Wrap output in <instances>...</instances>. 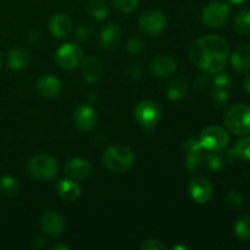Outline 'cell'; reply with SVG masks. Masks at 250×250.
I'll use <instances>...</instances> for the list:
<instances>
[{
	"label": "cell",
	"instance_id": "6da1fadb",
	"mask_svg": "<svg viewBox=\"0 0 250 250\" xmlns=\"http://www.w3.org/2000/svg\"><path fill=\"white\" fill-rule=\"evenodd\" d=\"M229 56V43L226 39L216 34H208L197 39L189 49V58L192 62L209 75H214L224 70Z\"/></svg>",
	"mask_w": 250,
	"mask_h": 250
},
{
	"label": "cell",
	"instance_id": "7a4b0ae2",
	"mask_svg": "<svg viewBox=\"0 0 250 250\" xmlns=\"http://www.w3.org/2000/svg\"><path fill=\"white\" fill-rule=\"evenodd\" d=\"M103 161L105 167L112 173H125L133 167L136 156L128 146L115 144L105 150Z\"/></svg>",
	"mask_w": 250,
	"mask_h": 250
},
{
	"label": "cell",
	"instance_id": "3957f363",
	"mask_svg": "<svg viewBox=\"0 0 250 250\" xmlns=\"http://www.w3.org/2000/svg\"><path fill=\"white\" fill-rule=\"evenodd\" d=\"M27 172L33 180L50 182L58 176L59 165L55 158L46 154H37L27 163Z\"/></svg>",
	"mask_w": 250,
	"mask_h": 250
},
{
	"label": "cell",
	"instance_id": "277c9868",
	"mask_svg": "<svg viewBox=\"0 0 250 250\" xmlns=\"http://www.w3.org/2000/svg\"><path fill=\"white\" fill-rule=\"evenodd\" d=\"M225 125L234 136H247L250 133V106L238 103L229 107L225 114Z\"/></svg>",
	"mask_w": 250,
	"mask_h": 250
},
{
	"label": "cell",
	"instance_id": "5b68a950",
	"mask_svg": "<svg viewBox=\"0 0 250 250\" xmlns=\"http://www.w3.org/2000/svg\"><path fill=\"white\" fill-rule=\"evenodd\" d=\"M199 141L204 150L208 151H222L227 148L229 143V136L226 129L220 126H208L200 133Z\"/></svg>",
	"mask_w": 250,
	"mask_h": 250
},
{
	"label": "cell",
	"instance_id": "8992f818",
	"mask_svg": "<svg viewBox=\"0 0 250 250\" xmlns=\"http://www.w3.org/2000/svg\"><path fill=\"white\" fill-rule=\"evenodd\" d=\"M231 9L229 4L220 1L209 2L202 10V21L210 28H221L229 22Z\"/></svg>",
	"mask_w": 250,
	"mask_h": 250
},
{
	"label": "cell",
	"instance_id": "52a82bcc",
	"mask_svg": "<svg viewBox=\"0 0 250 250\" xmlns=\"http://www.w3.org/2000/svg\"><path fill=\"white\" fill-rule=\"evenodd\" d=\"M167 20L164 12L159 10H146L139 16L138 26L142 33L149 37H158L165 31Z\"/></svg>",
	"mask_w": 250,
	"mask_h": 250
},
{
	"label": "cell",
	"instance_id": "ba28073f",
	"mask_svg": "<svg viewBox=\"0 0 250 250\" xmlns=\"http://www.w3.org/2000/svg\"><path fill=\"white\" fill-rule=\"evenodd\" d=\"M160 106L153 100H142L134 107V119L143 128H153L160 121Z\"/></svg>",
	"mask_w": 250,
	"mask_h": 250
},
{
	"label": "cell",
	"instance_id": "9c48e42d",
	"mask_svg": "<svg viewBox=\"0 0 250 250\" xmlns=\"http://www.w3.org/2000/svg\"><path fill=\"white\" fill-rule=\"evenodd\" d=\"M55 60L63 70H75L83 60V50L75 43H65L56 50Z\"/></svg>",
	"mask_w": 250,
	"mask_h": 250
},
{
	"label": "cell",
	"instance_id": "30bf717a",
	"mask_svg": "<svg viewBox=\"0 0 250 250\" xmlns=\"http://www.w3.org/2000/svg\"><path fill=\"white\" fill-rule=\"evenodd\" d=\"M39 226H41L42 231L49 237L53 238H58L65 231V219L60 212L56 210H45L43 214L39 217Z\"/></svg>",
	"mask_w": 250,
	"mask_h": 250
},
{
	"label": "cell",
	"instance_id": "8fae6325",
	"mask_svg": "<svg viewBox=\"0 0 250 250\" xmlns=\"http://www.w3.org/2000/svg\"><path fill=\"white\" fill-rule=\"evenodd\" d=\"M73 125L81 132H89L97 126V111L90 104H82L73 111Z\"/></svg>",
	"mask_w": 250,
	"mask_h": 250
},
{
	"label": "cell",
	"instance_id": "7c38bea8",
	"mask_svg": "<svg viewBox=\"0 0 250 250\" xmlns=\"http://www.w3.org/2000/svg\"><path fill=\"white\" fill-rule=\"evenodd\" d=\"M188 190H189V195L195 203L198 204H207L210 202L212 198V185L207 177L203 176H198V177H193L190 180L189 186H188Z\"/></svg>",
	"mask_w": 250,
	"mask_h": 250
},
{
	"label": "cell",
	"instance_id": "4fadbf2b",
	"mask_svg": "<svg viewBox=\"0 0 250 250\" xmlns=\"http://www.w3.org/2000/svg\"><path fill=\"white\" fill-rule=\"evenodd\" d=\"M63 172L68 178L75 181H82L89 177L93 172V165L90 161L82 158H73L66 163Z\"/></svg>",
	"mask_w": 250,
	"mask_h": 250
},
{
	"label": "cell",
	"instance_id": "5bb4252c",
	"mask_svg": "<svg viewBox=\"0 0 250 250\" xmlns=\"http://www.w3.org/2000/svg\"><path fill=\"white\" fill-rule=\"evenodd\" d=\"M61 89H62V85H61L60 80L55 76L44 75L36 81V90L41 97L45 98V99L58 98L61 93Z\"/></svg>",
	"mask_w": 250,
	"mask_h": 250
},
{
	"label": "cell",
	"instance_id": "9a60e30c",
	"mask_svg": "<svg viewBox=\"0 0 250 250\" xmlns=\"http://www.w3.org/2000/svg\"><path fill=\"white\" fill-rule=\"evenodd\" d=\"M122 38V31L119 24L116 23H107L102 28L99 33V42L100 48L104 50H111L119 45L120 41Z\"/></svg>",
	"mask_w": 250,
	"mask_h": 250
},
{
	"label": "cell",
	"instance_id": "2e32d148",
	"mask_svg": "<svg viewBox=\"0 0 250 250\" xmlns=\"http://www.w3.org/2000/svg\"><path fill=\"white\" fill-rule=\"evenodd\" d=\"M49 32L56 39L67 38L72 32V22L65 14H55L49 20Z\"/></svg>",
	"mask_w": 250,
	"mask_h": 250
},
{
	"label": "cell",
	"instance_id": "e0dca14e",
	"mask_svg": "<svg viewBox=\"0 0 250 250\" xmlns=\"http://www.w3.org/2000/svg\"><path fill=\"white\" fill-rule=\"evenodd\" d=\"M177 62L170 55H159L153 60L150 65L151 73L158 78H166L175 72Z\"/></svg>",
	"mask_w": 250,
	"mask_h": 250
},
{
	"label": "cell",
	"instance_id": "ac0fdd59",
	"mask_svg": "<svg viewBox=\"0 0 250 250\" xmlns=\"http://www.w3.org/2000/svg\"><path fill=\"white\" fill-rule=\"evenodd\" d=\"M82 77L87 83H95L102 78L103 65L100 60L95 56H89L81 62Z\"/></svg>",
	"mask_w": 250,
	"mask_h": 250
},
{
	"label": "cell",
	"instance_id": "d6986e66",
	"mask_svg": "<svg viewBox=\"0 0 250 250\" xmlns=\"http://www.w3.org/2000/svg\"><path fill=\"white\" fill-rule=\"evenodd\" d=\"M231 65L238 73L250 71V44H242L231 55Z\"/></svg>",
	"mask_w": 250,
	"mask_h": 250
},
{
	"label": "cell",
	"instance_id": "ffe728a7",
	"mask_svg": "<svg viewBox=\"0 0 250 250\" xmlns=\"http://www.w3.org/2000/svg\"><path fill=\"white\" fill-rule=\"evenodd\" d=\"M31 60L32 55L29 50H27L26 48H21V46H17V48L10 50L9 55H7V65L15 71L24 70L29 65Z\"/></svg>",
	"mask_w": 250,
	"mask_h": 250
},
{
	"label": "cell",
	"instance_id": "44dd1931",
	"mask_svg": "<svg viewBox=\"0 0 250 250\" xmlns=\"http://www.w3.org/2000/svg\"><path fill=\"white\" fill-rule=\"evenodd\" d=\"M56 192L66 202H75L82 194V189L81 186L76 182L72 178H66V180H61L56 185Z\"/></svg>",
	"mask_w": 250,
	"mask_h": 250
},
{
	"label": "cell",
	"instance_id": "7402d4cb",
	"mask_svg": "<svg viewBox=\"0 0 250 250\" xmlns=\"http://www.w3.org/2000/svg\"><path fill=\"white\" fill-rule=\"evenodd\" d=\"M188 90V82L185 77L182 76H177L173 80H171V82L167 84L166 88V94L167 98L172 102H177L181 100L182 98L186 97Z\"/></svg>",
	"mask_w": 250,
	"mask_h": 250
},
{
	"label": "cell",
	"instance_id": "603a6c76",
	"mask_svg": "<svg viewBox=\"0 0 250 250\" xmlns=\"http://www.w3.org/2000/svg\"><path fill=\"white\" fill-rule=\"evenodd\" d=\"M87 12L95 21H104L109 17V6L103 0H90L87 5Z\"/></svg>",
	"mask_w": 250,
	"mask_h": 250
},
{
	"label": "cell",
	"instance_id": "cb8c5ba5",
	"mask_svg": "<svg viewBox=\"0 0 250 250\" xmlns=\"http://www.w3.org/2000/svg\"><path fill=\"white\" fill-rule=\"evenodd\" d=\"M20 183L15 177L10 175H5L0 177V193L4 197H14L19 194Z\"/></svg>",
	"mask_w": 250,
	"mask_h": 250
},
{
	"label": "cell",
	"instance_id": "d4e9b609",
	"mask_svg": "<svg viewBox=\"0 0 250 250\" xmlns=\"http://www.w3.org/2000/svg\"><path fill=\"white\" fill-rule=\"evenodd\" d=\"M234 233L239 241L249 242L250 241V215H242L237 219L234 225Z\"/></svg>",
	"mask_w": 250,
	"mask_h": 250
},
{
	"label": "cell",
	"instance_id": "484cf974",
	"mask_svg": "<svg viewBox=\"0 0 250 250\" xmlns=\"http://www.w3.org/2000/svg\"><path fill=\"white\" fill-rule=\"evenodd\" d=\"M234 28L243 36H250V10H243L234 19Z\"/></svg>",
	"mask_w": 250,
	"mask_h": 250
},
{
	"label": "cell",
	"instance_id": "4316f807",
	"mask_svg": "<svg viewBox=\"0 0 250 250\" xmlns=\"http://www.w3.org/2000/svg\"><path fill=\"white\" fill-rule=\"evenodd\" d=\"M225 163H226L225 158L217 154V151H209V154L204 156V164L210 171H214V172L221 171L225 167Z\"/></svg>",
	"mask_w": 250,
	"mask_h": 250
},
{
	"label": "cell",
	"instance_id": "83f0119b",
	"mask_svg": "<svg viewBox=\"0 0 250 250\" xmlns=\"http://www.w3.org/2000/svg\"><path fill=\"white\" fill-rule=\"evenodd\" d=\"M234 151H236L238 159L244 161H250V136H242V138L234 146Z\"/></svg>",
	"mask_w": 250,
	"mask_h": 250
},
{
	"label": "cell",
	"instance_id": "f1b7e54d",
	"mask_svg": "<svg viewBox=\"0 0 250 250\" xmlns=\"http://www.w3.org/2000/svg\"><path fill=\"white\" fill-rule=\"evenodd\" d=\"M204 165V156L202 153L198 154H187L186 158V168L189 172H198Z\"/></svg>",
	"mask_w": 250,
	"mask_h": 250
},
{
	"label": "cell",
	"instance_id": "f546056e",
	"mask_svg": "<svg viewBox=\"0 0 250 250\" xmlns=\"http://www.w3.org/2000/svg\"><path fill=\"white\" fill-rule=\"evenodd\" d=\"M210 102L217 109L225 106V104L229 102V90L222 89V88H214L210 94Z\"/></svg>",
	"mask_w": 250,
	"mask_h": 250
},
{
	"label": "cell",
	"instance_id": "4dcf8cb0",
	"mask_svg": "<svg viewBox=\"0 0 250 250\" xmlns=\"http://www.w3.org/2000/svg\"><path fill=\"white\" fill-rule=\"evenodd\" d=\"M211 82L214 88H222V89L229 90V88H231L232 83H233V80H232L229 73L220 71V72L214 73V77H212Z\"/></svg>",
	"mask_w": 250,
	"mask_h": 250
},
{
	"label": "cell",
	"instance_id": "1f68e13d",
	"mask_svg": "<svg viewBox=\"0 0 250 250\" xmlns=\"http://www.w3.org/2000/svg\"><path fill=\"white\" fill-rule=\"evenodd\" d=\"M225 202L229 209H239V208L243 207V194L239 190L232 189L227 192Z\"/></svg>",
	"mask_w": 250,
	"mask_h": 250
},
{
	"label": "cell",
	"instance_id": "d6a6232c",
	"mask_svg": "<svg viewBox=\"0 0 250 250\" xmlns=\"http://www.w3.org/2000/svg\"><path fill=\"white\" fill-rule=\"evenodd\" d=\"M75 37L81 43H88L93 37V28L90 24H80L75 31Z\"/></svg>",
	"mask_w": 250,
	"mask_h": 250
},
{
	"label": "cell",
	"instance_id": "836d02e7",
	"mask_svg": "<svg viewBox=\"0 0 250 250\" xmlns=\"http://www.w3.org/2000/svg\"><path fill=\"white\" fill-rule=\"evenodd\" d=\"M146 48V43L138 37H131L126 43V50L131 55H138Z\"/></svg>",
	"mask_w": 250,
	"mask_h": 250
},
{
	"label": "cell",
	"instance_id": "e575fe53",
	"mask_svg": "<svg viewBox=\"0 0 250 250\" xmlns=\"http://www.w3.org/2000/svg\"><path fill=\"white\" fill-rule=\"evenodd\" d=\"M112 2L117 11L122 12V14H129L136 10L139 0H112Z\"/></svg>",
	"mask_w": 250,
	"mask_h": 250
},
{
	"label": "cell",
	"instance_id": "d590c367",
	"mask_svg": "<svg viewBox=\"0 0 250 250\" xmlns=\"http://www.w3.org/2000/svg\"><path fill=\"white\" fill-rule=\"evenodd\" d=\"M183 150L186 154H198L203 153L204 148L202 146L199 138H188L183 144Z\"/></svg>",
	"mask_w": 250,
	"mask_h": 250
},
{
	"label": "cell",
	"instance_id": "8d00e7d4",
	"mask_svg": "<svg viewBox=\"0 0 250 250\" xmlns=\"http://www.w3.org/2000/svg\"><path fill=\"white\" fill-rule=\"evenodd\" d=\"M210 83H211V78L208 76V72H205V73H200V75L195 78L194 85L195 88H197V90H199V92H204V90H207L208 88H209Z\"/></svg>",
	"mask_w": 250,
	"mask_h": 250
},
{
	"label": "cell",
	"instance_id": "74e56055",
	"mask_svg": "<svg viewBox=\"0 0 250 250\" xmlns=\"http://www.w3.org/2000/svg\"><path fill=\"white\" fill-rule=\"evenodd\" d=\"M142 250H166L167 247L158 239H146L141 246Z\"/></svg>",
	"mask_w": 250,
	"mask_h": 250
},
{
	"label": "cell",
	"instance_id": "f35d334b",
	"mask_svg": "<svg viewBox=\"0 0 250 250\" xmlns=\"http://www.w3.org/2000/svg\"><path fill=\"white\" fill-rule=\"evenodd\" d=\"M126 75L131 78H139L142 76V67L138 63H131L127 67Z\"/></svg>",
	"mask_w": 250,
	"mask_h": 250
},
{
	"label": "cell",
	"instance_id": "ab89813d",
	"mask_svg": "<svg viewBox=\"0 0 250 250\" xmlns=\"http://www.w3.org/2000/svg\"><path fill=\"white\" fill-rule=\"evenodd\" d=\"M32 247L34 249H43L45 247V241H44L43 237H34L33 241H32Z\"/></svg>",
	"mask_w": 250,
	"mask_h": 250
},
{
	"label": "cell",
	"instance_id": "60d3db41",
	"mask_svg": "<svg viewBox=\"0 0 250 250\" xmlns=\"http://www.w3.org/2000/svg\"><path fill=\"white\" fill-rule=\"evenodd\" d=\"M242 85H243V89L250 95V73H247L244 76L243 81H242Z\"/></svg>",
	"mask_w": 250,
	"mask_h": 250
},
{
	"label": "cell",
	"instance_id": "b9f144b4",
	"mask_svg": "<svg viewBox=\"0 0 250 250\" xmlns=\"http://www.w3.org/2000/svg\"><path fill=\"white\" fill-rule=\"evenodd\" d=\"M50 248L56 249V250H68L70 249V247L66 246V244H63V243H54Z\"/></svg>",
	"mask_w": 250,
	"mask_h": 250
},
{
	"label": "cell",
	"instance_id": "7bdbcfd3",
	"mask_svg": "<svg viewBox=\"0 0 250 250\" xmlns=\"http://www.w3.org/2000/svg\"><path fill=\"white\" fill-rule=\"evenodd\" d=\"M227 1L232 5H241L243 4V2H246L247 0H227Z\"/></svg>",
	"mask_w": 250,
	"mask_h": 250
},
{
	"label": "cell",
	"instance_id": "ee69618b",
	"mask_svg": "<svg viewBox=\"0 0 250 250\" xmlns=\"http://www.w3.org/2000/svg\"><path fill=\"white\" fill-rule=\"evenodd\" d=\"M172 249H173V250H178V249H181V250H188V247H186V246H175V247H172Z\"/></svg>",
	"mask_w": 250,
	"mask_h": 250
},
{
	"label": "cell",
	"instance_id": "f6af8a7d",
	"mask_svg": "<svg viewBox=\"0 0 250 250\" xmlns=\"http://www.w3.org/2000/svg\"><path fill=\"white\" fill-rule=\"evenodd\" d=\"M1 66H2V56H1V53H0V70H1Z\"/></svg>",
	"mask_w": 250,
	"mask_h": 250
}]
</instances>
